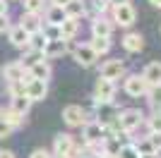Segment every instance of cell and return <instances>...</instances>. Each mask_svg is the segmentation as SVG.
Wrapping results in <instances>:
<instances>
[{
  "label": "cell",
  "mask_w": 161,
  "mask_h": 158,
  "mask_svg": "<svg viewBox=\"0 0 161 158\" xmlns=\"http://www.w3.org/2000/svg\"><path fill=\"white\" fill-rule=\"evenodd\" d=\"M118 125H120V129L125 134H130L140 125H144V113L140 108H125V110L118 113Z\"/></svg>",
  "instance_id": "obj_1"
},
{
  "label": "cell",
  "mask_w": 161,
  "mask_h": 158,
  "mask_svg": "<svg viewBox=\"0 0 161 158\" xmlns=\"http://www.w3.org/2000/svg\"><path fill=\"white\" fill-rule=\"evenodd\" d=\"M115 91H118V86H115L113 79L99 77V79H96V86H94V101H96L99 105L113 103V101H115Z\"/></svg>",
  "instance_id": "obj_2"
},
{
  "label": "cell",
  "mask_w": 161,
  "mask_h": 158,
  "mask_svg": "<svg viewBox=\"0 0 161 158\" xmlns=\"http://www.w3.org/2000/svg\"><path fill=\"white\" fill-rule=\"evenodd\" d=\"M147 89H149V84L144 82L142 74H125V79H123V91L128 93L130 98H144Z\"/></svg>",
  "instance_id": "obj_3"
},
{
  "label": "cell",
  "mask_w": 161,
  "mask_h": 158,
  "mask_svg": "<svg viewBox=\"0 0 161 158\" xmlns=\"http://www.w3.org/2000/svg\"><path fill=\"white\" fill-rule=\"evenodd\" d=\"M106 141V127L101 125V120H92L82 129V144H103Z\"/></svg>",
  "instance_id": "obj_4"
},
{
  "label": "cell",
  "mask_w": 161,
  "mask_h": 158,
  "mask_svg": "<svg viewBox=\"0 0 161 158\" xmlns=\"http://www.w3.org/2000/svg\"><path fill=\"white\" fill-rule=\"evenodd\" d=\"M137 19V12H135L132 3H123V5H115L113 7V22L123 29H130Z\"/></svg>",
  "instance_id": "obj_5"
},
{
  "label": "cell",
  "mask_w": 161,
  "mask_h": 158,
  "mask_svg": "<svg viewBox=\"0 0 161 158\" xmlns=\"http://www.w3.org/2000/svg\"><path fill=\"white\" fill-rule=\"evenodd\" d=\"M63 120H65L70 127H84L89 122V120H87V110H84L82 105H65Z\"/></svg>",
  "instance_id": "obj_6"
},
{
  "label": "cell",
  "mask_w": 161,
  "mask_h": 158,
  "mask_svg": "<svg viewBox=\"0 0 161 158\" xmlns=\"http://www.w3.org/2000/svg\"><path fill=\"white\" fill-rule=\"evenodd\" d=\"M99 77H103V79H120V77H125V62L123 60H118V58H113V60H106L103 65H101V70H99Z\"/></svg>",
  "instance_id": "obj_7"
},
{
  "label": "cell",
  "mask_w": 161,
  "mask_h": 158,
  "mask_svg": "<svg viewBox=\"0 0 161 158\" xmlns=\"http://www.w3.org/2000/svg\"><path fill=\"white\" fill-rule=\"evenodd\" d=\"M72 58H75V62L82 65V67H94L96 60H99V55L89 48V43H84V46H75L72 48Z\"/></svg>",
  "instance_id": "obj_8"
},
{
  "label": "cell",
  "mask_w": 161,
  "mask_h": 158,
  "mask_svg": "<svg viewBox=\"0 0 161 158\" xmlns=\"http://www.w3.org/2000/svg\"><path fill=\"white\" fill-rule=\"evenodd\" d=\"M24 93H27V98L31 101H43L46 98V93H48V84H46V79H31V82H27L24 84Z\"/></svg>",
  "instance_id": "obj_9"
},
{
  "label": "cell",
  "mask_w": 161,
  "mask_h": 158,
  "mask_svg": "<svg viewBox=\"0 0 161 158\" xmlns=\"http://www.w3.org/2000/svg\"><path fill=\"white\" fill-rule=\"evenodd\" d=\"M111 34H113V19H106L103 14H101V17H94V22H92V36L111 39Z\"/></svg>",
  "instance_id": "obj_10"
},
{
  "label": "cell",
  "mask_w": 161,
  "mask_h": 158,
  "mask_svg": "<svg viewBox=\"0 0 161 158\" xmlns=\"http://www.w3.org/2000/svg\"><path fill=\"white\" fill-rule=\"evenodd\" d=\"M120 43H123V48L128 53H140L142 48H144V36H142L140 31H128L120 39Z\"/></svg>",
  "instance_id": "obj_11"
},
{
  "label": "cell",
  "mask_w": 161,
  "mask_h": 158,
  "mask_svg": "<svg viewBox=\"0 0 161 158\" xmlns=\"http://www.w3.org/2000/svg\"><path fill=\"white\" fill-rule=\"evenodd\" d=\"M65 50H67V41L65 39H53V41H48L46 48H43V60H55V58H60Z\"/></svg>",
  "instance_id": "obj_12"
},
{
  "label": "cell",
  "mask_w": 161,
  "mask_h": 158,
  "mask_svg": "<svg viewBox=\"0 0 161 158\" xmlns=\"http://www.w3.org/2000/svg\"><path fill=\"white\" fill-rule=\"evenodd\" d=\"M72 146H75L72 134H58L53 141V156H67L72 151Z\"/></svg>",
  "instance_id": "obj_13"
},
{
  "label": "cell",
  "mask_w": 161,
  "mask_h": 158,
  "mask_svg": "<svg viewBox=\"0 0 161 158\" xmlns=\"http://www.w3.org/2000/svg\"><path fill=\"white\" fill-rule=\"evenodd\" d=\"M24 65L22 62H10V65H5V70H3V79H5L7 84H14V82H22L24 79Z\"/></svg>",
  "instance_id": "obj_14"
},
{
  "label": "cell",
  "mask_w": 161,
  "mask_h": 158,
  "mask_svg": "<svg viewBox=\"0 0 161 158\" xmlns=\"http://www.w3.org/2000/svg\"><path fill=\"white\" fill-rule=\"evenodd\" d=\"M19 26L29 34V36H31V34H39L41 29H43V24H41V14L24 12V14H22V19H19Z\"/></svg>",
  "instance_id": "obj_15"
},
{
  "label": "cell",
  "mask_w": 161,
  "mask_h": 158,
  "mask_svg": "<svg viewBox=\"0 0 161 158\" xmlns=\"http://www.w3.org/2000/svg\"><path fill=\"white\" fill-rule=\"evenodd\" d=\"M142 77H144V82H147L149 86H159L161 84V62H159V60L149 62V65L144 67Z\"/></svg>",
  "instance_id": "obj_16"
},
{
  "label": "cell",
  "mask_w": 161,
  "mask_h": 158,
  "mask_svg": "<svg viewBox=\"0 0 161 158\" xmlns=\"http://www.w3.org/2000/svg\"><path fill=\"white\" fill-rule=\"evenodd\" d=\"M10 43H12L14 48H27V43H29V34L24 31L19 24H17V26H10Z\"/></svg>",
  "instance_id": "obj_17"
},
{
  "label": "cell",
  "mask_w": 161,
  "mask_h": 158,
  "mask_svg": "<svg viewBox=\"0 0 161 158\" xmlns=\"http://www.w3.org/2000/svg\"><path fill=\"white\" fill-rule=\"evenodd\" d=\"M77 31H80V19H70L67 17L60 24V39H65V41H72L77 36Z\"/></svg>",
  "instance_id": "obj_18"
},
{
  "label": "cell",
  "mask_w": 161,
  "mask_h": 158,
  "mask_svg": "<svg viewBox=\"0 0 161 158\" xmlns=\"http://www.w3.org/2000/svg\"><path fill=\"white\" fill-rule=\"evenodd\" d=\"M29 74L34 79H48L51 77V65H48V60H39V62H34L29 67Z\"/></svg>",
  "instance_id": "obj_19"
},
{
  "label": "cell",
  "mask_w": 161,
  "mask_h": 158,
  "mask_svg": "<svg viewBox=\"0 0 161 158\" xmlns=\"http://www.w3.org/2000/svg\"><path fill=\"white\" fill-rule=\"evenodd\" d=\"M14 113H19V115H27L29 108H31V101L27 98V93H19V96H12V103H10Z\"/></svg>",
  "instance_id": "obj_20"
},
{
  "label": "cell",
  "mask_w": 161,
  "mask_h": 158,
  "mask_svg": "<svg viewBox=\"0 0 161 158\" xmlns=\"http://www.w3.org/2000/svg\"><path fill=\"white\" fill-rule=\"evenodd\" d=\"M65 19H67V14H65V10H63L60 5H51V10L46 12V22H48V24L60 26Z\"/></svg>",
  "instance_id": "obj_21"
},
{
  "label": "cell",
  "mask_w": 161,
  "mask_h": 158,
  "mask_svg": "<svg viewBox=\"0 0 161 158\" xmlns=\"http://www.w3.org/2000/svg\"><path fill=\"white\" fill-rule=\"evenodd\" d=\"M63 10H65V14L70 17V19H80L82 14L87 12V10H84V0H70Z\"/></svg>",
  "instance_id": "obj_22"
},
{
  "label": "cell",
  "mask_w": 161,
  "mask_h": 158,
  "mask_svg": "<svg viewBox=\"0 0 161 158\" xmlns=\"http://www.w3.org/2000/svg\"><path fill=\"white\" fill-rule=\"evenodd\" d=\"M89 48L96 53V55H106L108 50H111V39H101V36H92V41H89Z\"/></svg>",
  "instance_id": "obj_23"
},
{
  "label": "cell",
  "mask_w": 161,
  "mask_h": 158,
  "mask_svg": "<svg viewBox=\"0 0 161 158\" xmlns=\"http://www.w3.org/2000/svg\"><path fill=\"white\" fill-rule=\"evenodd\" d=\"M144 98H147V103H149L152 110H161V84L159 86H149L147 93H144Z\"/></svg>",
  "instance_id": "obj_24"
},
{
  "label": "cell",
  "mask_w": 161,
  "mask_h": 158,
  "mask_svg": "<svg viewBox=\"0 0 161 158\" xmlns=\"http://www.w3.org/2000/svg\"><path fill=\"white\" fill-rule=\"evenodd\" d=\"M0 120H3V122H7V125L12 127V129H17V127H22V122H24V115H19V113H14L12 108H7V110H3Z\"/></svg>",
  "instance_id": "obj_25"
},
{
  "label": "cell",
  "mask_w": 161,
  "mask_h": 158,
  "mask_svg": "<svg viewBox=\"0 0 161 158\" xmlns=\"http://www.w3.org/2000/svg\"><path fill=\"white\" fill-rule=\"evenodd\" d=\"M46 43H48V39L43 36V31L31 34V36H29V43H27V48H24V50H39V53H43Z\"/></svg>",
  "instance_id": "obj_26"
},
{
  "label": "cell",
  "mask_w": 161,
  "mask_h": 158,
  "mask_svg": "<svg viewBox=\"0 0 161 158\" xmlns=\"http://www.w3.org/2000/svg\"><path fill=\"white\" fill-rule=\"evenodd\" d=\"M108 7H111V3H108V0H84V10L94 12L96 17H101Z\"/></svg>",
  "instance_id": "obj_27"
},
{
  "label": "cell",
  "mask_w": 161,
  "mask_h": 158,
  "mask_svg": "<svg viewBox=\"0 0 161 158\" xmlns=\"http://www.w3.org/2000/svg\"><path fill=\"white\" fill-rule=\"evenodd\" d=\"M147 132H161V110H152L149 118H144Z\"/></svg>",
  "instance_id": "obj_28"
},
{
  "label": "cell",
  "mask_w": 161,
  "mask_h": 158,
  "mask_svg": "<svg viewBox=\"0 0 161 158\" xmlns=\"http://www.w3.org/2000/svg\"><path fill=\"white\" fill-rule=\"evenodd\" d=\"M22 5H24V12L41 14V12H43V7H46V0H24Z\"/></svg>",
  "instance_id": "obj_29"
},
{
  "label": "cell",
  "mask_w": 161,
  "mask_h": 158,
  "mask_svg": "<svg viewBox=\"0 0 161 158\" xmlns=\"http://www.w3.org/2000/svg\"><path fill=\"white\" fill-rule=\"evenodd\" d=\"M115 158H140V153H137V149H135V144H123L120 151H118V156Z\"/></svg>",
  "instance_id": "obj_30"
},
{
  "label": "cell",
  "mask_w": 161,
  "mask_h": 158,
  "mask_svg": "<svg viewBox=\"0 0 161 158\" xmlns=\"http://www.w3.org/2000/svg\"><path fill=\"white\" fill-rule=\"evenodd\" d=\"M43 36H46L48 41H53V39H60V26H55V24H46L43 29Z\"/></svg>",
  "instance_id": "obj_31"
},
{
  "label": "cell",
  "mask_w": 161,
  "mask_h": 158,
  "mask_svg": "<svg viewBox=\"0 0 161 158\" xmlns=\"http://www.w3.org/2000/svg\"><path fill=\"white\" fill-rule=\"evenodd\" d=\"M147 139H149V144H152V149L161 153V132H149Z\"/></svg>",
  "instance_id": "obj_32"
},
{
  "label": "cell",
  "mask_w": 161,
  "mask_h": 158,
  "mask_svg": "<svg viewBox=\"0 0 161 158\" xmlns=\"http://www.w3.org/2000/svg\"><path fill=\"white\" fill-rule=\"evenodd\" d=\"M29 158H53V153L48 151V149H36V151H34Z\"/></svg>",
  "instance_id": "obj_33"
},
{
  "label": "cell",
  "mask_w": 161,
  "mask_h": 158,
  "mask_svg": "<svg viewBox=\"0 0 161 158\" xmlns=\"http://www.w3.org/2000/svg\"><path fill=\"white\" fill-rule=\"evenodd\" d=\"M10 134H12V127L7 125V122H3V120H0V139L10 137Z\"/></svg>",
  "instance_id": "obj_34"
},
{
  "label": "cell",
  "mask_w": 161,
  "mask_h": 158,
  "mask_svg": "<svg viewBox=\"0 0 161 158\" xmlns=\"http://www.w3.org/2000/svg\"><path fill=\"white\" fill-rule=\"evenodd\" d=\"M10 31V19H7V14H0V34Z\"/></svg>",
  "instance_id": "obj_35"
},
{
  "label": "cell",
  "mask_w": 161,
  "mask_h": 158,
  "mask_svg": "<svg viewBox=\"0 0 161 158\" xmlns=\"http://www.w3.org/2000/svg\"><path fill=\"white\" fill-rule=\"evenodd\" d=\"M140 158H161V153L159 151H154V153H142Z\"/></svg>",
  "instance_id": "obj_36"
},
{
  "label": "cell",
  "mask_w": 161,
  "mask_h": 158,
  "mask_svg": "<svg viewBox=\"0 0 161 158\" xmlns=\"http://www.w3.org/2000/svg\"><path fill=\"white\" fill-rule=\"evenodd\" d=\"M0 158H14V153H12V151H5V149H3V151H0Z\"/></svg>",
  "instance_id": "obj_37"
},
{
  "label": "cell",
  "mask_w": 161,
  "mask_h": 158,
  "mask_svg": "<svg viewBox=\"0 0 161 158\" xmlns=\"http://www.w3.org/2000/svg\"><path fill=\"white\" fill-rule=\"evenodd\" d=\"M0 14H7V3L5 0H0Z\"/></svg>",
  "instance_id": "obj_38"
},
{
  "label": "cell",
  "mask_w": 161,
  "mask_h": 158,
  "mask_svg": "<svg viewBox=\"0 0 161 158\" xmlns=\"http://www.w3.org/2000/svg\"><path fill=\"white\" fill-rule=\"evenodd\" d=\"M51 3H53V5H60V7H65L67 3H70V0H51Z\"/></svg>",
  "instance_id": "obj_39"
},
{
  "label": "cell",
  "mask_w": 161,
  "mask_h": 158,
  "mask_svg": "<svg viewBox=\"0 0 161 158\" xmlns=\"http://www.w3.org/2000/svg\"><path fill=\"white\" fill-rule=\"evenodd\" d=\"M108 3L115 7V5H123V3H130V0H108Z\"/></svg>",
  "instance_id": "obj_40"
},
{
  "label": "cell",
  "mask_w": 161,
  "mask_h": 158,
  "mask_svg": "<svg viewBox=\"0 0 161 158\" xmlns=\"http://www.w3.org/2000/svg\"><path fill=\"white\" fill-rule=\"evenodd\" d=\"M149 3H152L154 7H159V10H161V0H149Z\"/></svg>",
  "instance_id": "obj_41"
},
{
  "label": "cell",
  "mask_w": 161,
  "mask_h": 158,
  "mask_svg": "<svg viewBox=\"0 0 161 158\" xmlns=\"http://www.w3.org/2000/svg\"><path fill=\"white\" fill-rule=\"evenodd\" d=\"M53 158H70V156H53Z\"/></svg>",
  "instance_id": "obj_42"
},
{
  "label": "cell",
  "mask_w": 161,
  "mask_h": 158,
  "mask_svg": "<svg viewBox=\"0 0 161 158\" xmlns=\"http://www.w3.org/2000/svg\"><path fill=\"white\" fill-rule=\"evenodd\" d=\"M0 115H3V108H0Z\"/></svg>",
  "instance_id": "obj_43"
}]
</instances>
